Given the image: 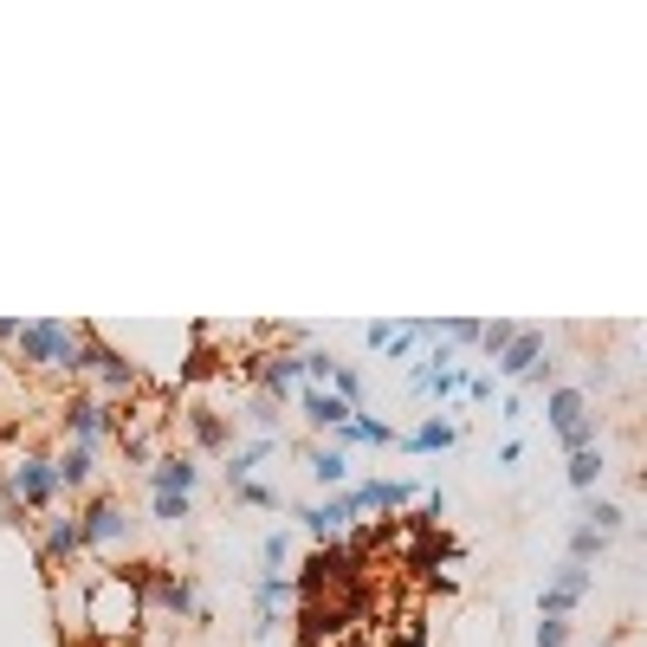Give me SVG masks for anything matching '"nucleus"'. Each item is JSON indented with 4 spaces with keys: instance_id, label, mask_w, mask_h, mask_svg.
Wrapping results in <instances>:
<instances>
[{
    "instance_id": "f257e3e1",
    "label": "nucleus",
    "mask_w": 647,
    "mask_h": 647,
    "mask_svg": "<svg viewBox=\"0 0 647 647\" xmlns=\"http://www.w3.org/2000/svg\"><path fill=\"white\" fill-rule=\"evenodd\" d=\"M78 343L85 337L65 324H20V356L39 369H78Z\"/></svg>"
},
{
    "instance_id": "f03ea898",
    "label": "nucleus",
    "mask_w": 647,
    "mask_h": 647,
    "mask_svg": "<svg viewBox=\"0 0 647 647\" xmlns=\"http://www.w3.org/2000/svg\"><path fill=\"white\" fill-rule=\"evenodd\" d=\"M550 428L563 434V447H570V453L589 447V402H583V389H557V395H550Z\"/></svg>"
},
{
    "instance_id": "7ed1b4c3",
    "label": "nucleus",
    "mask_w": 647,
    "mask_h": 647,
    "mask_svg": "<svg viewBox=\"0 0 647 647\" xmlns=\"http://www.w3.org/2000/svg\"><path fill=\"white\" fill-rule=\"evenodd\" d=\"M52 486H59V479H52V466H46V460H20V466H13V479H7L13 505H46V499H52Z\"/></svg>"
},
{
    "instance_id": "20e7f679",
    "label": "nucleus",
    "mask_w": 647,
    "mask_h": 647,
    "mask_svg": "<svg viewBox=\"0 0 647 647\" xmlns=\"http://www.w3.org/2000/svg\"><path fill=\"white\" fill-rule=\"evenodd\" d=\"M65 428H72L78 447H91V440L110 428V408H104V402H91V395H78V402L65 408Z\"/></svg>"
},
{
    "instance_id": "39448f33",
    "label": "nucleus",
    "mask_w": 647,
    "mask_h": 647,
    "mask_svg": "<svg viewBox=\"0 0 647 647\" xmlns=\"http://www.w3.org/2000/svg\"><path fill=\"white\" fill-rule=\"evenodd\" d=\"M117 538H123V512L110 499H98L85 512V525H78V544H117Z\"/></svg>"
},
{
    "instance_id": "423d86ee",
    "label": "nucleus",
    "mask_w": 647,
    "mask_h": 647,
    "mask_svg": "<svg viewBox=\"0 0 647 647\" xmlns=\"http://www.w3.org/2000/svg\"><path fill=\"white\" fill-rule=\"evenodd\" d=\"M356 518V505H350V492H337V499H324V505H311L305 512V525H311V538H337L343 525Z\"/></svg>"
},
{
    "instance_id": "0eeeda50",
    "label": "nucleus",
    "mask_w": 647,
    "mask_h": 647,
    "mask_svg": "<svg viewBox=\"0 0 647 647\" xmlns=\"http://www.w3.org/2000/svg\"><path fill=\"white\" fill-rule=\"evenodd\" d=\"M149 479H156V492H169V499H188V492H195V460H182V453H169V460H156V473H149Z\"/></svg>"
},
{
    "instance_id": "6e6552de",
    "label": "nucleus",
    "mask_w": 647,
    "mask_h": 647,
    "mask_svg": "<svg viewBox=\"0 0 647 647\" xmlns=\"http://www.w3.org/2000/svg\"><path fill=\"white\" fill-rule=\"evenodd\" d=\"M298 402H305V421H311V428H343V421L356 415V408H350V402H337L330 389H305Z\"/></svg>"
},
{
    "instance_id": "1a4fd4ad",
    "label": "nucleus",
    "mask_w": 647,
    "mask_h": 647,
    "mask_svg": "<svg viewBox=\"0 0 647 647\" xmlns=\"http://www.w3.org/2000/svg\"><path fill=\"white\" fill-rule=\"evenodd\" d=\"M356 512H395V505H408V486H395V479H369V486L350 492Z\"/></svg>"
},
{
    "instance_id": "9d476101",
    "label": "nucleus",
    "mask_w": 647,
    "mask_h": 647,
    "mask_svg": "<svg viewBox=\"0 0 647 647\" xmlns=\"http://www.w3.org/2000/svg\"><path fill=\"white\" fill-rule=\"evenodd\" d=\"M538 356H544V337L518 330V337L499 350V369H505V376H531V369H538Z\"/></svg>"
},
{
    "instance_id": "9b49d317",
    "label": "nucleus",
    "mask_w": 647,
    "mask_h": 647,
    "mask_svg": "<svg viewBox=\"0 0 647 647\" xmlns=\"http://www.w3.org/2000/svg\"><path fill=\"white\" fill-rule=\"evenodd\" d=\"M389 428H382V421H363V415H350V421H343V428H337V453L343 447H389Z\"/></svg>"
},
{
    "instance_id": "f8f14e48",
    "label": "nucleus",
    "mask_w": 647,
    "mask_h": 647,
    "mask_svg": "<svg viewBox=\"0 0 647 647\" xmlns=\"http://www.w3.org/2000/svg\"><path fill=\"white\" fill-rule=\"evenodd\" d=\"M149 596H156L169 615H195V583H188V576H182V583H175V576H156V583H149Z\"/></svg>"
},
{
    "instance_id": "ddd939ff",
    "label": "nucleus",
    "mask_w": 647,
    "mask_h": 647,
    "mask_svg": "<svg viewBox=\"0 0 647 647\" xmlns=\"http://www.w3.org/2000/svg\"><path fill=\"white\" fill-rule=\"evenodd\" d=\"M259 376H266V395H285L298 376H305V356H266V369H259Z\"/></svg>"
},
{
    "instance_id": "4468645a",
    "label": "nucleus",
    "mask_w": 647,
    "mask_h": 647,
    "mask_svg": "<svg viewBox=\"0 0 647 647\" xmlns=\"http://www.w3.org/2000/svg\"><path fill=\"white\" fill-rule=\"evenodd\" d=\"M52 479H59V486H85V479H91V447H78V440H72V447L59 453V466H52Z\"/></svg>"
},
{
    "instance_id": "2eb2a0df",
    "label": "nucleus",
    "mask_w": 647,
    "mask_h": 647,
    "mask_svg": "<svg viewBox=\"0 0 647 647\" xmlns=\"http://www.w3.org/2000/svg\"><path fill=\"white\" fill-rule=\"evenodd\" d=\"M311 473H318V486H343V479H350V460H343L337 447H324V453H311Z\"/></svg>"
},
{
    "instance_id": "dca6fc26",
    "label": "nucleus",
    "mask_w": 647,
    "mask_h": 647,
    "mask_svg": "<svg viewBox=\"0 0 647 647\" xmlns=\"http://www.w3.org/2000/svg\"><path fill=\"white\" fill-rule=\"evenodd\" d=\"M188 428H195L201 447H227V421H220L214 408H195V415H188Z\"/></svg>"
},
{
    "instance_id": "f3484780",
    "label": "nucleus",
    "mask_w": 647,
    "mask_h": 647,
    "mask_svg": "<svg viewBox=\"0 0 647 647\" xmlns=\"http://www.w3.org/2000/svg\"><path fill=\"white\" fill-rule=\"evenodd\" d=\"M583 518H589V531H596V538L622 531V505H609V499H589V505H583Z\"/></svg>"
},
{
    "instance_id": "a211bd4d",
    "label": "nucleus",
    "mask_w": 647,
    "mask_h": 647,
    "mask_svg": "<svg viewBox=\"0 0 647 647\" xmlns=\"http://www.w3.org/2000/svg\"><path fill=\"white\" fill-rule=\"evenodd\" d=\"M596 473H602V453H596V447L570 453V486H576V492H589V486H596Z\"/></svg>"
},
{
    "instance_id": "6ab92c4d",
    "label": "nucleus",
    "mask_w": 647,
    "mask_h": 647,
    "mask_svg": "<svg viewBox=\"0 0 647 647\" xmlns=\"http://www.w3.org/2000/svg\"><path fill=\"white\" fill-rule=\"evenodd\" d=\"M408 447H415V453H434V447H453V428H447V421H421V428H415V434H408Z\"/></svg>"
},
{
    "instance_id": "aec40b11",
    "label": "nucleus",
    "mask_w": 647,
    "mask_h": 647,
    "mask_svg": "<svg viewBox=\"0 0 647 647\" xmlns=\"http://www.w3.org/2000/svg\"><path fill=\"white\" fill-rule=\"evenodd\" d=\"M266 453H272V440H253L246 453H233V460H227V479H233V486H240V479H253V466L266 460Z\"/></svg>"
},
{
    "instance_id": "412c9836",
    "label": "nucleus",
    "mask_w": 647,
    "mask_h": 647,
    "mask_svg": "<svg viewBox=\"0 0 647 647\" xmlns=\"http://www.w3.org/2000/svg\"><path fill=\"white\" fill-rule=\"evenodd\" d=\"M46 550H52V557H72V550H78V525H72V518H52V525H46Z\"/></svg>"
},
{
    "instance_id": "4be33fe9",
    "label": "nucleus",
    "mask_w": 647,
    "mask_h": 647,
    "mask_svg": "<svg viewBox=\"0 0 647 647\" xmlns=\"http://www.w3.org/2000/svg\"><path fill=\"white\" fill-rule=\"evenodd\" d=\"M596 550H602V538H596L589 525H576V531H570V563H589Z\"/></svg>"
},
{
    "instance_id": "5701e85b",
    "label": "nucleus",
    "mask_w": 647,
    "mask_h": 647,
    "mask_svg": "<svg viewBox=\"0 0 647 647\" xmlns=\"http://www.w3.org/2000/svg\"><path fill=\"white\" fill-rule=\"evenodd\" d=\"M538 647H570V622H563V615H544L538 622Z\"/></svg>"
},
{
    "instance_id": "b1692460",
    "label": "nucleus",
    "mask_w": 647,
    "mask_h": 647,
    "mask_svg": "<svg viewBox=\"0 0 647 647\" xmlns=\"http://www.w3.org/2000/svg\"><path fill=\"white\" fill-rule=\"evenodd\" d=\"M330 382H337V402H356V395H363V376H356L350 363H337V369H330Z\"/></svg>"
},
{
    "instance_id": "393cba45",
    "label": "nucleus",
    "mask_w": 647,
    "mask_h": 647,
    "mask_svg": "<svg viewBox=\"0 0 647 647\" xmlns=\"http://www.w3.org/2000/svg\"><path fill=\"white\" fill-rule=\"evenodd\" d=\"M512 337H518L512 324H479V343H486V356H499V350H505V343H512Z\"/></svg>"
},
{
    "instance_id": "a878e982",
    "label": "nucleus",
    "mask_w": 647,
    "mask_h": 647,
    "mask_svg": "<svg viewBox=\"0 0 647 647\" xmlns=\"http://www.w3.org/2000/svg\"><path fill=\"white\" fill-rule=\"evenodd\" d=\"M259 563H266V576H279V563H285V531H272V538L259 544Z\"/></svg>"
},
{
    "instance_id": "bb28decb",
    "label": "nucleus",
    "mask_w": 647,
    "mask_h": 647,
    "mask_svg": "<svg viewBox=\"0 0 647 647\" xmlns=\"http://www.w3.org/2000/svg\"><path fill=\"white\" fill-rule=\"evenodd\" d=\"M240 499H246V505H279V492L259 486V479H240Z\"/></svg>"
},
{
    "instance_id": "cd10ccee",
    "label": "nucleus",
    "mask_w": 647,
    "mask_h": 647,
    "mask_svg": "<svg viewBox=\"0 0 647 647\" xmlns=\"http://www.w3.org/2000/svg\"><path fill=\"white\" fill-rule=\"evenodd\" d=\"M330 369H337V356H324V350H311V356H305V376H311V382H324Z\"/></svg>"
},
{
    "instance_id": "c85d7f7f",
    "label": "nucleus",
    "mask_w": 647,
    "mask_h": 647,
    "mask_svg": "<svg viewBox=\"0 0 647 647\" xmlns=\"http://www.w3.org/2000/svg\"><path fill=\"white\" fill-rule=\"evenodd\" d=\"M156 518H169V525H175V518H188V499H169V492H156Z\"/></svg>"
},
{
    "instance_id": "c756f323",
    "label": "nucleus",
    "mask_w": 647,
    "mask_h": 647,
    "mask_svg": "<svg viewBox=\"0 0 647 647\" xmlns=\"http://www.w3.org/2000/svg\"><path fill=\"white\" fill-rule=\"evenodd\" d=\"M447 337H453V343H479V324L460 318V324H447Z\"/></svg>"
},
{
    "instance_id": "7c9ffc66",
    "label": "nucleus",
    "mask_w": 647,
    "mask_h": 647,
    "mask_svg": "<svg viewBox=\"0 0 647 647\" xmlns=\"http://www.w3.org/2000/svg\"><path fill=\"white\" fill-rule=\"evenodd\" d=\"M272 408H279V395H259V402H253V421H259V428H272Z\"/></svg>"
}]
</instances>
